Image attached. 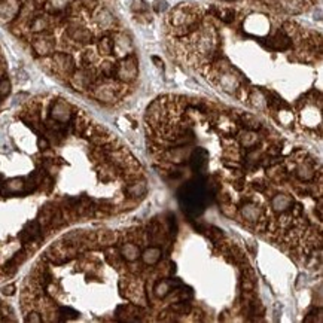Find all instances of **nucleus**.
<instances>
[{"label":"nucleus","instance_id":"obj_1","mask_svg":"<svg viewBox=\"0 0 323 323\" xmlns=\"http://www.w3.org/2000/svg\"><path fill=\"white\" fill-rule=\"evenodd\" d=\"M54 46H56V40H54V38L48 32H42L33 40L35 51L38 52L39 56H42V57L49 56L54 51Z\"/></svg>","mask_w":323,"mask_h":323},{"label":"nucleus","instance_id":"obj_2","mask_svg":"<svg viewBox=\"0 0 323 323\" xmlns=\"http://www.w3.org/2000/svg\"><path fill=\"white\" fill-rule=\"evenodd\" d=\"M52 64L60 73L63 75H72L75 72V60L72 56L64 54V52H57L52 57Z\"/></svg>","mask_w":323,"mask_h":323},{"label":"nucleus","instance_id":"obj_3","mask_svg":"<svg viewBox=\"0 0 323 323\" xmlns=\"http://www.w3.org/2000/svg\"><path fill=\"white\" fill-rule=\"evenodd\" d=\"M51 118L57 122H67L70 118H72V107L69 106V103H66L64 100H57L54 104H52V109H51Z\"/></svg>","mask_w":323,"mask_h":323},{"label":"nucleus","instance_id":"obj_4","mask_svg":"<svg viewBox=\"0 0 323 323\" xmlns=\"http://www.w3.org/2000/svg\"><path fill=\"white\" fill-rule=\"evenodd\" d=\"M94 75L90 70H77L72 73V84L75 85V88H77L79 91L88 88L93 82H94Z\"/></svg>","mask_w":323,"mask_h":323},{"label":"nucleus","instance_id":"obj_5","mask_svg":"<svg viewBox=\"0 0 323 323\" xmlns=\"http://www.w3.org/2000/svg\"><path fill=\"white\" fill-rule=\"evenodd\" d=\"M40 235V225H39L38 221H32L25 225V228L21 231L19 234V240L21 243L27 245L30 241H35L38 240V237Z\"/></svg>","mask_w":323,"mask_h":323},{"label":"nucleus","instance_id":"obj_6","mask_svg":"<svg viewBox=\"0 0 323 323\" xmlns=\"http://www.w3.org/2000/svg\"><path fill=\"white\" fill-rule=\"evenodd\" d=\"M268 46L276 51H285L292 46V40L285 32H277L273 38L268 39Z\"/></svg>","mask_w":323,"mask_h":323},{"label":"nucleus","instance_id":"obj_7","mask_svg":"<svg viewBox=\"0 0 323 323\" xmlns=\"http://www.w3.org/2000/svg\"><path fill=\"white\" fill-rule=\"evenodd\" d=\"M19 12V5L17 0H5L3 3H0V17L3 21H11L17 17Z\"/></svg>","mask_w":323,"mask_h":323},{"label":"nucleus","instance_id":"obj_8","mask_svg":"<svg viewBox=\"0 0 323 323\" xmlns=\"http://www.w3.org/2000/svg\"><path fill=\"white\" fill-rule=\"evenodd\" d=\"M116 73L124 80L133 79L136 76V63H134L133 58H127V60L122 61L121 66H116Z\"/></svg>","mask_w":323,"mask_h":323},{"label":"nucleus","instance_id":"obj_9","mask_svg":"<svg viewBox=\"0 0 323 323\" xmlns=\"http://www.w3.org/2000/svg\"><path fill=\"white\" fill-rule=\"evenodd\" d=\"M67 33H69V36L73 39V40H76L79 43H88V42H91V33L87 30V29H84V27H80V25H73V27H69V30H67Z\"/></svg>","mask_w":323,"mask_h":323},{"label":"nucleus","instance_id":"obj_10","mask_svg":"<svg viewBox=\"0 0 323 323\" xmlns=\"http://www.w3.org/2000/svg\"><path fill=\"white\" fill-rule=\"evenodd\" d=\"M161 258V250L158 247H149L148 250H145L143 253V261L148 264V265H153L159 261Z\"/></svg>","mask_w":323,"mask_h":323},{"label":"nucleus","instance_id":"obj_11","mask_svg":"<svg viewBox=\"0 0 323 323\" xmlns=\"http://www.w3.org/2000/svg\"><path fill=\"white\" fill-rule=\"evenodd\" d=\"M146 192V182L145 180H139V182H134L131 183L128 188H127V194L130 197H140Z\"/></svg>","mask_w":323,"mask_h":323},{"label":"nucleus","instance_id":"obj_12","mask_svg":"<svg viewBox=\"0 0 323 323\" xmlns=\"http://www.w3.org/2000/svg\"><path fill=\"white\" fill-rule=\"evenodd\" d=\"M98 51L103 56H111L112 51H114V40L111 38H107V36L100 39V42H98Z\"/></svg>","mask_w":323,"mask_h":323},{"label":"nucleus","instance_id":"obj_13","mask_svg":"<svg viewBox=\"0 0 323 323\" xmlns=\"http://www.w3.org/2000/svg\"><path fill=\"white\" fill-rule=\"evenodd\" d=\"M122 256L127 259V261H134L139 258V247L136 245H125L122 247Z\"/></svg>","mask_w":323,"mask_h":323},{"label":"nucleus","instance_id":"obj_14","mask_svg":"<svg viewBox=\"0 0 323 323\" xmlns=\"http://www.w3.org/2000/svg\"><path fill=\"white\" fill-rule=\"evenodd\" d=\"M97 240H98V243H100V245H104V246L114 245L115 234L112 232V231H101V232H98Z\"/></svg>","mask_w":323,"mask_h":323},{"label":"nucleus","instance_id":"obj_15","mask_svg":"<svg viewBox=\"0 0 323 323\" xmlns=\"http://www.w3.org/2000/svg\"><path fill=\"white\" fill-rule=\"evenodd\" d=\"M48 25H49L48 19L38 17V18L33 19V22H32V30L33 32H38V33H42V32H46L48 30Z\"/></svg>","mask_w":323,"mask_h":323},{"label":"nucleus","instance_id":"obj_16","mask_svg":"<svg viewBox=\"0 0 323 323\" xmlns=\"http://www.w3.org/2000/svg\"><path fill=\"white\" fill-rule=\"evenodd\" d=\"M72 0H48V6H51V12H60L70 5Z\"/></svg>","mask_w":323,"mask_h":323},{"label":"nucleus","instance_id":"obj_17","mask_svg":"<svg viewBox=\"0 0 323 323\" xmlns=\"http://www.w3.org/2000/svg\"><path fill=\"white\" fill-rule=\"evenodd\" d=\"M100 70H101V73H103L104 76L111 77L116 73V66H115L114 63H111V61H104V63L101 64Z\"/></svg>","mask_w":323,"mask_h":323},{"label":"nucleus","instance_id":"obj_18","mask_svg":"<svg viewBox=\"0 0 323 323\" xmlns=\"http://www.w3.org/2000/svg\"><path fill=\"white\" fill-rule=\"evenodd\" d=\"M11 93V82L6 77L0 79V100H3L5 97H8Z\"/></svg>","mask_w":323,"mask_h":323},{"label":"nucleus","instance_id":"obj_19","mask_svg":"<svg viewBox=\"0 0 323 323\" xmlns=\"http://www.w3.org/2000/svg\"><path fill=\"white\" fill-rule=\"evenodd\" d=\"M6 190L11 191V192H19V191L24 190V182L21 179H14V180H9L6 183Z\"/></svg>","mask_w":323,"mask_h":323},{"label":"nucleus","instance_id":"obj_20","mask_svg":"<svg viewBox=\"0 0 323 323\" xmlns=\"http://www.w3.org/2000/svg\"><path fill=\"white\" fill-rule=\"evenodd\" d=\"M155 292H156V295L158 297H161V298H164L169 292H170V283H167V282H159L158 285L155 286Z\"/></svg>","mask_w":323,"mask_h":323},{"label":"nucleus","instance_id":"obj_21","mask_svg":"<svg viewBox=\"0 0 323 323\" xmlns=\"http://www.w3.org/2000/svg\"><path fill=\"white\" fill-rule=\"evenodd\" d=\"M25 320L32 323H39L42 322V316H40V313H38V311H30V313L27 314Z\"/></svg>","mask_w":323,"mask_h":323},{"label":"nucleus","instance_id":"obj_22","mask_svg":"<svg viewBox=\"0 0 323 323\" xmlns=\"http://www.w3.org/2000/svg\"><path fill=\"white\" fill-rule=\"evenodd\" d=\"M38 146L40 151H46V149L49 148V140L45 139V137H40L38 140Z\"/></svg>","mask_w":323,"mask_h":323},{"label":"nucleus","instance_id":"obj_23","mask_svg":"<svg viewBox=\"0 0 323 323\" xmlns=\"http://www.w3.org/2000/svg\"><path fill=\"white\" fill-rule=\"evenodd\" d=\"M80 3H82V6L87 8V9H94L95 6H97V2H95V0H82Z\"/></svg>","mask_w":323,"mask_h":323},{"label":"nucleus","instance_id":"obj_24","mask_svg":"<svg viewBox=\"0 0 323 323\" xmlns=\"http://www.w3.org/2000/svg\"><path fill=\"white\" fill-rule=\"evenodd\" d=\"M2 292H3L5 295H12V293L15 292V286H14V285L5 286V287L2 289Z\"/></svg>","mask_w":323,"mask_h":323}]
</instances>
